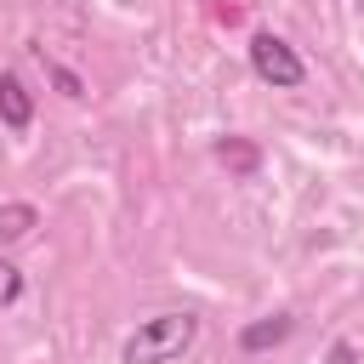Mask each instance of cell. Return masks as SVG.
Segmentation results:
<instances>
[{
    "mask_svg": "<svg viewBox=\"0 0 364 364\" xmlns=\"http://www.w3.org/2000/svg\"><path fill=\"white\" fill-rule=\"evenodd\" d=\"M193 341H199V318L193 313H154L125 336L119 364H176Z\"/></svg>",
    "mask_w": 364,
    "mask_h": 364,
    "instance_id": "6da1fadb",
    "label": "cell"
},
{
    "mask_svg": "<svg viewBox=\"0 0 364 364\" xmlns=\"http://www.w3.org/2000/svg\"><path fill=\"white\" fill-rule=\"evenodd\" d=\"M250 68H256V80L273 85V91H296V85L307 80V63L296 57V46L279 40V34H267V28L250 40Z\"/></svg>",
    "mask_w": 364,
    "mask_h": 364,
    "instance_id": "7a4b0ae2",
    "label": "cell"
},
{
    "mask_svg": "<svg viewBox=\"0 0 364 364\" xmlns=\"http://www.w3.org/2000/svg\"><path fill=\"white\" fill-rule=\"evenodd\" d=\"M28 119H34L28 85H23L17 74H0V125H6V131H28Z\"/></svg>",
    "mask_w": 364,
    "mask_h": 364,
    "instance_id": "3957f363",
    "label": "cell"
},
{
    "mask_svg": "<svg viewBox=\"0 0 364 364\" xmlns=\"http://www.w3.org/2000/svg\"><path fill=\"white\" fill-rule=\"evenodd\" d=\"M290 330H296V318L273 313V318H256V324H245V330H239V347H245V353H267V347L290 341Z\"/></svg>",
    "mask_w": 364,
    "mask_h": 364,
    "instance_id": "277c9868",
    "label": "cell"
},
{
    "mask_svg": "<svg viewBox=\"0 0 364 364\" xmlns=\"http://www.w3.org/2000/svg\"><path fill=\"white\" fill-rule=\"evenodd\" d=\"M34 222H40V210H34V205H23V199L0 205V245H17V239H28V233H34Z\"/></svg>",
    "mask_w": 364,
    "mask_h": 364,
    "instance_id": "5b68a950",
    "label": "cell"
},
{
    "mask_svg": "<svg viewBox=\"0 0 364 364\" xmlns=\"http://www.w3.org/2000/svg\"><path fill=\"white\" fill-rule=\"evenodd\" d=\"M216 159H222L228 171H239V176H250V171L262 165L256 142H245V136H222V142H216Z\"/></svg>",
    "mask_w": 364,
    "mask_h": 364,
    "instance_id": "8992f818",
    "label": "cell"
},
{
    "mask_svg": "<svg viewBox=\"0 0 364 364\" xmlns=\"http://www.w3.org/2000/svg\"><path fill=\"white\" fill-rule=\"evenodd\" d=\"M17 296H23V267L0 256V313H6V307H11Z\"/></svg>",
    "mask_w": 364,
    "mask_h": 364,
    "instance_id": "52a82bcc",
    "label": "cell"
}]
</instances>
